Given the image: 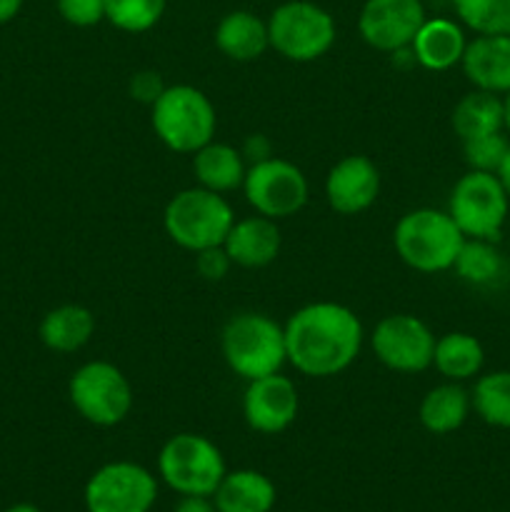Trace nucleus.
Listing matches in <instances>:
<instances>
[{
	"mask_svg": "<svg viewBox=\"0 0 510 512\" xmlns=\"http://www.w3.org/2000/svg\"><path fill=\"white\" fill-rule=\"evenodd\" d=\"M285 328L288 363L308 378H333L358 360L363 323L348 305L310 303L295 310Z\"/></svg>",
	"mask_w": 510,
	"mask_h": 512,
	"instance_id": "obj_1",
	"label": "nucleus"
},
{
	"mask_svg": "<svg viewBox=\"0 0 510 512\" xmlns=\"http://www.w3.org/2000/svg\"><path fill=\"white\" fill-rule=\"evenodd\" d=\"M220 350L238 378L245 383L280 373L288 363L285 328L265 313H238L220 333Z\"/></svg>",
	"mask_w": 510,
	"mask_h": 512,
	"instance_id": "obj_2",
	"label": "nucleus"
},
{
	"mask_svg": "<svg viewBox=\"0 0 510 512\" xmlns=\"http://www.w3.org/2000/svg\"><path fill=\"white\" fill-rule=\"evenodd\" d=\"M465 235L448 210L418 208L405 213L393 230L395 253L418 273H443L455 265Z\"/></svg>",
	"mask_w": 510,
	"mask_h": 512,
	"instance_id": "obj_3",
	"label": "nucleus"
},
{
	"mask_svg": "<svg viewBox=\"0 0 510 512\" xmlns=\"http://www.w3.org/2000/svg\"><path fill=\"white\" fill-rule=\"evenodd\" d=\"M155 135L173 153H190L210 143L218 128L215 105L195 85H168L150 105Z\"/></svg>",
	"mask_w": 510,
	"mask_h": 512,
	"instance_id": "obj_4",
	"label": "nucleus"
},
{
	"mask_svg": "<svg viewBox=\"0 0 510 512\" xmlns=\"http://www.w3.org/2000/svg\"><path fill=\"white\" fill-rule=\"evenodd\" d=\"M233 223L235 213L228 200L200 185L175 193L163 213L168 238L190 253L223 245Z\"/></svg>",
	"mask_w": 510,
	"mask_h": 512,
	"instance_id": "obj_5",
	"label": "nucleus"
},
{
	"mask_svg": "<svg viewBox=\"0 0 510 512\" xmlns=\"http://www.w3.org/2000/svg\"><path fill=\"white\" fill-rule=\"evenodd\" d=\"M225 458L218 445L205 435L178 433L160 448L158 475L170 490L185 495L213 498L225 478Z\"/></svg>",
	"mask_w": 510,
	"mask_h": 512,
	"instance_id": "obj_6",
	"label": "nucleus"
},
{
	"mask_svg": "<svg viewBox=\"0 0 510 512\" xmlns=\"http://www.w3.org/2000/svg\"><path fill=\"white\" fill-rule=\"evenodd\" d=\"M335 20L310 0H288L268 20L270 48L293 63H313L335 45Z\"/></svg>",
	"mask_w": 510,
	"mask_h": 512,
	"instance_id": "obj_7",
	"label": "nucleus"
},
{
	"mask_svg": "<svg viewBox=\"0 0 510 512\" xmlns=\"http://www.w3.org/2000/svg\"><path fill=\"white\" fill-rule=\"evenodd\" d=\"M73 408L83 420L98 428H113L130 415L133 388L123 370L105 360L80 365L68 383Z\"/></svg>",
	"mask_w": 510,
	"mask_h": 512,
	"instance_id": "obj_8",
	"label": "nucleus"
},
{
	"mask_svg": "<svg viewBox=\"0 0 510 512\" xmlns=\"http://www.w3.org/2000/svg\"><path fill=\"white\" fill-rule=\"evenodd\" d=\"M510 198L495 173L468 170L450 190L448 213L465 238L498 240L508 218Z\"/></svg>",
	"mask_w": 510,
	"mask_h": 512,
	"instance_id": "obj_9",
	"label": "nucleus"
},
{
	"mask_svg": "<svg viewBox=\"0 0 510 512\" xmlns=\"http://www.w3.org/2000/svg\"><path fill=\"white\" fill-rule=\"evenodd\" d=\"M243 193L255 213L270 220H283L305 208L310 188L298 165L270 155L250 165L243 180Z\"/></svg>",
	"mask_w": 510,
	"mask_h": 512,
	"instance_id": "obj_10",
	"label": "nucleus"
},
{
	"mask_svg": "<svg viewBox=\"0 0 510 512\" xmlns=\"http://www.w3.org/2000/svg\"><path fill=\"white\" fill-rule=\"evenodd\" d=\"M158 500V480L130 460L105 463L85 483L88 512H150Z\"/></svg>",
	"mask_w": 510,
	"mask_h": 512,
	"instance_id": "obj_11",
	"label": "nucleus"
},
{
	"mask_svg": "<svg viewBox=\"0 0 510 512\" xmlns=\"http://www.w3.org/2000/svg\"><path fill=\"white\" fill-rule=\"evenodd\" d=\"M370 345H373L375 358L395 373H423L433 365L435 335L415 315H385L375 325Z\"/></svg>",
	"mask_w": 510,
	"mask_h": 512,
	"instance_id": "obj_12",
	"label": "nucleus"
},
{
	"mask_svg": "<svg viewBox=\"0 0 510 512\" xmlns=\"http://www.w3.org/2000/svg\"><path fill=\"white\" fill-rule=\"evenodd\" d=\"M423 23L425 8L420 0H365L358 30L370 48L395 55L410 48Z\"/></svg>",
	"mask_w": 510,
	"mask_h": 512,
	"instance_id": "obj_13",
	"label": "nucleus"
},
{
	"mask_svg": "<svg viewBox=\"0 0 510 512\" xmlns=\"http://www.w3.org/2000/svg\"><path fill=\"white\" fill-rule=\"evenodd\" d=\"M298 388L285 375L273 373L250 380L243 395V418L260 435H278L298 418Z\"/></svg>",
	"mask_w": 510,
	"mask_h": 512,
	"instance_id": "obj_14",
	"label": "nucleus"
},
{
	"mask_svg": "<svg viewBox=\"0 0 510 512\" xmlns=\"http://www.w3.org/2000/svg\"><path fill=\"white\" fill-rule=\"evenodd\" d=\"M380 170L368 155H345L325 178V198L340 215H360L378 200Z\"/></svg>",
	"mask_w": 510,
	"mask_h": 512,
	"instance_id": "obj_15",
	"label": "nucleus"
},
{
	"mask_svg": "<svg viewBox=\"0 0 510 512\" xmlns=\"http://www.w3.org/2000/svg\"><path fill=\"white\" fill-rule=\"evenodd\" d=\"M473 88L488 93H510V35H475L460 60Z\"/></svg>",
	"mask_w": 510,
	"mask_h": 512,
	"instance_id": "obj_16",
	"label": "nucleus"
},
{
	"mask_svg": "<svg viewBox=\"0 0 510 512\" xmlns=\"http://www.w3.org/2000/svg\"><path fill=\"white\" fill-rule=\"evenodd\" d=\"M223 248L233 260V265L265 268L280 253L278 220H270L265 215H250V218L235 220Z\"/></svg>",
	"mask_w": 510,
	"mask_h": 512,
	"instance_id": "obj_17",
	"label": "nucleus"
},
{
	"mask_svg": "<svg viewBox=\"0 0 510 512\" xmlns=\"http://www.w3.org/2000/svg\"><path fill=\"white\" fill-rule=\"evenodd\" d=\"M465 45H468V40H465L463 28L455 20L425 18V23L415 33L413 43H410V53H413L415 63L423 65L425 70L443 73V70L460 65Z\"/></svg>",
	"mask_w": 510,
	"mask_h": 512,
	"instance_id": "obj_18",
	"label": "nucleus"
},
{
	"mask_svg": "<svg viewBox=\"0 0 510 512\" xmlns=\"http://www.w3.org/2000/svg\"><path fill=\"white\" fill-rule=\"evenodd\" d=\"M215 45L225 58L235 63L258 60L270 48L268 23L250 10H233L220 18L215 28Z\"/></svg>",
	"mask_w": 510,
	"mask_h": 512,
	"instance_id": "obj_19",
	"label": "nucleus"
},
{
	"mask_svg": "<svg viewBox=\"0 0 510 512\" xmlns=\"http://www.w3.org/2000/svg\"><path fill=\"white\" fill-rule=\"evenodd\" d=\"M275 500H278V493H275L273 480L258 470L225 473L213 493L218 512H270Z\"/></svg>",
	"mask_w": 510,
	"mask_h": 512,
	"instance_id": "obj_20",
	"label": "nucleus"
},
{
	"mask_svg": "<svg viewBox=\"0 0 510 512\" xmlns=\"http://www.w3.org/2000/svg\"><path fill=\"white\" fill-rule=\"evenodd\" d=\"M193 173L200 188L223 195L235 188H243L248 168H245L243 153L238 148L210 140L193 153Z\"/></svg>",
	"mask_w": 510,
	"mask_h": 512,
	"instance_id": "obj_21",
	"label": "nucleus"
},
{
	"mask_svg": "<svg viewBox=\"0 0 510 512\" xmlns=\"http://www.w3.org/2000/svg\"><path fill=\"white\" fill-rule=\"evenodd\" d=\"M95 333V315L85 305H60L45 313L38 335L53 353H75L90 343Z\"/></svg>",
	"mask_w": 510,
	"mask_h": 512,
	"instance_id": "obj_22",
	"label": "nucleus"
},
{
	"mask_svg": "<svg viewBox=\"0 0 510 512\" xmlns=\"http://www.w3.org/2000/svg\"><path fill=\"white\" fill-rule=\"evenodd\" d=\"M470 410H473V403H470L468 390L460 383L448 380V383L425 393V398L420 400L418 418L428 433L448 435L463 428Z\"/></svg>",
	"mask_w": 510,
	"mask_h": 512,
	"instance_id": "obj_23",
	"label": "nucleus"
},
{
	"mask_svg": "<svg viewBox=\"0 0 510 512\" xmlns=\"http://www.w3.org/2000/svg\"><path fill=\"white\" fill-rule=\"evenodd\" d=\"M450 123H453L460 143L470 138H480V135L500 133V130H505L503 98L488 93V90H470L455 103Z\"/></svg>",
	"mask_w": 510,
	"mask_h": 512,
	"instance_id": "obj_24",
	"label": "nucleus"
},
{
	"mask_svg": "<svg viewBox=\"0 0 510 512\" xmlns=\"http://www.w3.org/2000/svg\"><path fill=\"white\" fill-rule=\"evenodd\" d=\"M485 365V350L475 335L470 333H445L435 340L433 368L450 383H463V380L480 375Z\"/></svg>",
	"mask_w": 510,
	"mask_h": 512,
	"instance_id": "obj_25",
	"label": "nucleus"
},
{
	"mask_svg": "<svg viewBox=\"0 0 510 512\" xmlns=\"http://www.w3.org/2000/svg\"><path fill=\"white\" fill-rule=\"evenodd\" d=\"M453 270L470 285H498L508 273V263L493 240L465 238Z\"/></svg>",
	"mask_w": 510,
	"mask_h": 512,
	"instance_id": "obj_26",
	"label": "nucleus"
},
{
	"mask_svg": "<svg viewBox=\"0 0 510 512\" xmlns=\"http://www.w3.org/2000/svg\"><path fill=\"white\" fill-rule=\"evenodd\" d=\"M470 403L483 423L510 430V370L480 375L470 393Z\"/></svg>",
	"mask_w": 510,
	"mask_h": 512,
	"instance_id": "obj_27",
	"label": "nucleus"
},
{
	"mask_svg": "<svg viewBox=\"0 0 510 512\" xmlns=\"http://www.w3.org/2000/svg\"><path fill=\"white\" fill-rule=\"evenodd\" d=\"M455 15L478 35H510V0H453Z\"/></svg>",
	"mask_w": 510,
	"mask_h": 512,
	"instance_id": "obj_28",
	"label": "nucleus"
},
{
	"mask_svg": "<svg viewBox=\"0 0 510 512\" xmlns=\"http://www.w3.org/2000/svg\"><path fill=\"white\" fill-rule=\"evenodd\" d=\"M168 0H105V20L125 33H145L155 28Z\"/></svg>",
	"mask_w": 510,
	"mask_h": 512,
	"instance_id": "obj_29",
	"label": "nucleus"
},
{
	"mask_svg": "<svg viewBox=\"0 0 510 512\" xmlns=\"http://www.w3.org/2000/svg\"><path fill=\"white\" fill-rule=\"evenodd\" d=\"M510 150V140L505 133H490L480 135V138L463 140V158L470 170H480V173H495L498 175L500 165H503L505 155Z\"/></svg>",
	"mask_w": 510,
	"mask_h": 512,
	"instance_id": "obj_30",
	"label": "nucleus"
},
{
	"mask_svg": "<svg viewBox=\"0 0 510 512\" xmlns=\"http://www.w3.org/2000/svg\"><path fill=\"white\" fill-rule=\"evenodd\" d=\"M65 23L75 28H93L105 20V0H55Z\"/></svg>",
	"mask_w": 510,
	"mask_h": 512,
	"instance_id": "obj_31",
	"label": "nucleus"
},
{
	"mask_svg": "<svg viewBox=\"0 0 510 512\" xmlns=\"http://www.w3.org/2000/svg\"><path fill=\"white\" fill-rule=\"evenodd\" d=\"M195 268H198V273L203 275L205 280L218 283V280H223L225 275L230 273L233 260L225 253L223 245H215V248H205L200 250V253H195Z\"/></svg>",
	"mask_w": 510,
	"mask_h": 512,
	"instance_id": "obj_32",
	"label": "nucleus"
},
{
	"mask_svg": "<svg viewBox=\"0 0 510 512\" xmlns=\"http://www.w3.org/2000/svg\"><path fill=\"white\" fill-rule=\"evenodd\" d=\"M165 88H168V85L163 83L160 73H155V70H140V73H135L128 83L130 98L145 105H153Z\"/></svg>",
	"mask_w": 510,
	"mask_h": 512,
	"instance_id": "obj_33",
	"label": "nucleus"
},
{
	"mask_svg": "<svg viewBox=\"0 0 510 512\" xmlns=\"http://www.w3.org/2000/svg\"><path fill=\"white\" fill-rule=\"evenodd\" d=\"M240 153L243 155H248L250 160H253V163H260V160H265V158H270V140L265 138V135H250L248 140H245V145H243V150H240Z\"/></svg>",
	"mask_w": 510,
	"mask_h": 512,
	"instance_id": "obj_34",
	"label": "nucleus"
},
{
	"mask_svg": "<svg viewBox=\"0 0 510 512\" xmlns=\"http://www.w3.org/2000/svg\"><path fill=\"white\" fill-rule=\"evenodd\" d=\"M173 512H218L215 510L213 498H200V495H185L180 503L175 505Z\"/></svg>",
	"mask_w": 510,
	"mask_h": 512,
	"instance_id": "obj_35",
	"label": "nucleus"
},
{
	"mask_svg": "<svg viewBox=\"0 0 510 512\" xmlns=\"http://www.w3.org/2000/svg\"><path fill=\"white\" fill-rule=\"evenodd\" d=\"M23 8V0H0V25L10 23Z\"/></svg>",
	"mask_w": 510,
	"mask_h": 512,
	"instance_id": "obj_36",
	"label": "nucleus"
},
{
	"mask_svg": "<svg viewBox=\"0 0 510 512\" xmlns=\"http://www.w3.org/2000/svg\"><path fill=\"white\" fill-rule=\"evenodd\" d=\"M498 178H500V183H503L505 193H508V198H510V150H508V155H505L503 165H500Z\"/></svg>",
	"mask_w": 510,
	"mask_h": 512,
	"instance_id": "obj_37",
	"label": "nucleus"
},
{
	"mask_svg": "<svg viewBox=\"0 0 510 512\" xmlns=\"http://www.w3.org/2000/svg\"><path fill=\"white\" fill-rule=\"evenodd\" d=\"M5 512H40V508H35L33 503H15V505H10Z\"/></svg>",
	"mask_w": 510,
	"mask_h": 512,
	"instance_id": "obj_38",
	"label": "nucleus"
},
{
	"mask_svg": "<svg viewBox=\"0 0 510 512\" xmlns=\"http://www.w3.org/2000/svg\"><path fill=\"white\" fill-rule=\"evenodd\" d=\"M503 110H505V130H508V133H510V93H505Z\"/></svg>",
	"mask_w": 510,
	"mask_h": 512,
	"instance_id": "obj_39",
	"label": "nucleus"
}]
</instances>
